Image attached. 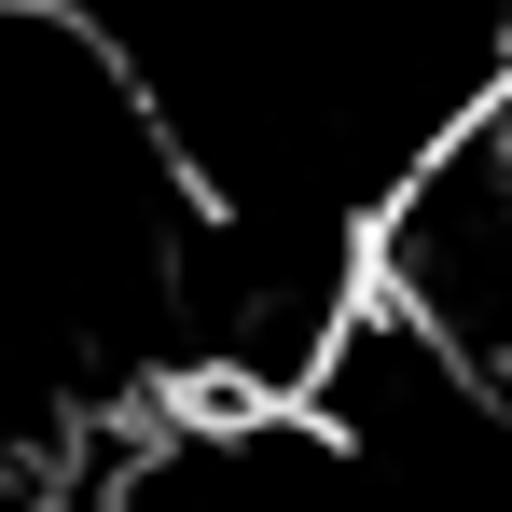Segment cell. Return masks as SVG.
Listing matches in <instances>:
<instances>
[{
    "label": "cell",
    "instance_id": "1",
    "mask_svg": "<svg viewBox=\"0 0 512 512\" xmlns=\"http://www.w3.org/2000/svg\"><path fill=\"white\" fill-rule=\"evenodd\" d=\"M360 305L512 402V84L443 125L360 222Z\"/></svg>",
    "mask_w": 512,
    "mask_h": 512
}]
</instances>
